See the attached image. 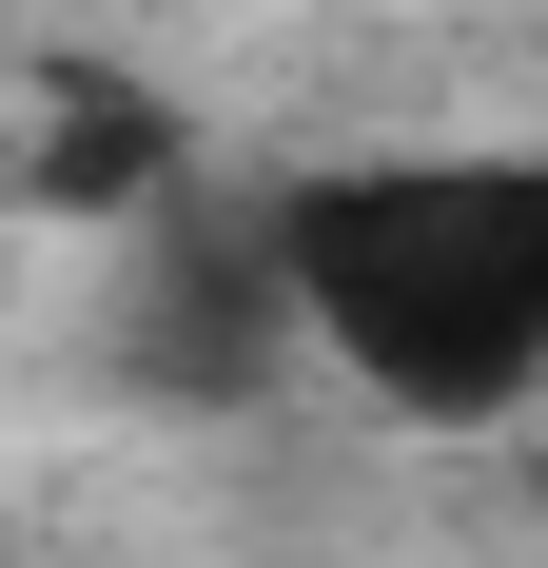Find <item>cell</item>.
I'll return each mask as SVG.
<instances>
[{"label":"cell","mask_w":548,"mask_h":568,"mask_svg":"<svg viewBox=\"0 0 548 568\" xmlns=\"http://www.w3.org/2000/svg\"><path fill=\"white\" fill-rule=\"evenodd\" d=\"M294 353H333L412 432H529L548 412V158H353L255 196Z\"/></svg>","instance_id":"1"},{"label":"cell","mask_w":548,"mask_h":568,"mask_svg":"<svg viewBox=\"0 0 548 568\" xmlns=\"http://www.w3.org/2000/svg\"><path fill=\"white\" fill-rule=\"evenodd\" d=\"M529 490H548V412H529Z\"/></svg>","instance_id":"2"}]
</instances>
